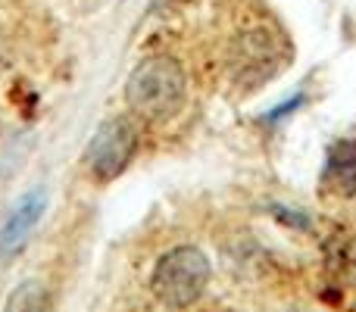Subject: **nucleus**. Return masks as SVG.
<instances>
[{
  "label": "nucleus",
  "mask_w": 356,
  "mask_h": 312,
  "mask_svg": "<svg viewBox=\"0 0 356 312\" xmlns=\"http://www.w3.org/2000/svg\"><path fill=\"white\" fill-rule=\"evenodd\" d=\"M138 154V129L131 119L113 116L94 131L85 150V169L94 181H116Z\"/></svg>",
  "instance_id": "4"
},
{
  "label": "nucleus",
  "mask_w": 356,
  "mask_h": 312,
  "mask_svg": "<svg viewBox=\"0 0 356 312\" xmlns=\"http://www.w3.org/2000/svg\"><path fill=\"white\" fill-rule=\"evenodd\" d=\"M319 188L328 197H341L350 200L356 197V141L353 138H341L328 147L325 165L319 175Z\"/></svg>",
  "instance_id": "6"
},
{
  "label": "nucleus",
  "mask_w": 356,
  "mask_h": 312,
  "mask_svg": "<svg viewBox=\"0 0 356 312\" xmlns=\"http://www.w3.org/2000/svg\"><path fill=\"white\" fill-rule=\"evenodd\" d=\"M282 63H284V44L263 25L241 31L232 44V56H228L232 79L241 91H253V88L266 85L278 72Z\"/></svg>",
  "instance_id": "3"
},
{
  "label": "nucleus",
  "mask_w": 356,
  "mask_h": 312,
  "mask_svg": "<svg viewBox=\"0 0 356 312\" xmlns=\"http://www.w3.org/2000/svg\"><path fill=\"white\" fill-rule=\"evenodd\" d=\"M209 259L197 247H175L163 253L150 275V290L169 309H188L203 297L209 284Z\"/></svg>",
  "instance_id": "2"
},
{
  "label": "nucleus",
  "mask_w": 356,
  "mask_h": 312,
  "mask_svg": "<svg viewBox=\"0 0 356 312\" xmlns=\"http://www.w3.org/2000/svg\"><path fill=\"white\" fill-rule=\"evenodd\" d=\"M188 97L184 66L169 54L144 56L125 81V104L144 122H166L178 116Z\"/></svg>",
  "instance_id": "1"
},
{
  "label": "nucleus",
  "mask_w": 356,
  "mask_h": 312,
  "mask_svg": "<svg viewBox=\"0 0 356 312\" xmlns=\"http://www.w3.org/2000/svg\"><path fill=\"white\" fill-rule=\"evenodd\" d=\"M3 312H54V300H50V290L41 281L29 278V281L13 288Z\"/></svg>",
  "instance_id": "7"
},
{
  "label": "nucleus",
  "mask_w": 356,
  "mask_h": 312,
  "mask_svg": "<svg viewBox=\"0 0 356 312\" xmlns=\"http://www.w3.org/2000/svg\"><path fill=\"white\" fill-rule=\"evenodd\" d=\"M44 209H47V194L44 190H29L16 206L10 209L3 228H0V259H13L22 253L29 234L38 228Z\"/></svg>",
  "instance_id": "5"
}]
</instances>
